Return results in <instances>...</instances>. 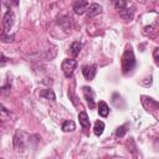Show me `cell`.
I'll return each instance as SVG.
<instances>
[{
  "mask_svg": "<svg viewBox=\"0 0 159 159\" xmlns=\"http://www.w3.org/2000/svg\"><path fill=\"white\" fill-rule=\"evenodd\" d=\"M114 6L117 10H122L127 6V0H114Z\"/></svg>",
  "mask_w": 159,
  "mask_h": 159,
  "instance_id": "cell-17",
  "label": "cell"
},
{
  "mask_svg": "<svg viewBox=\"0 0 159 159\" xmlns=\"http://www.w3.org/2000/svg\"><path fill=\"white\" fill-rule=\"evenodd\" d=\"M102 12V6L98 5V4H91L89 7L87 9V17L91 19V17H94L97 15H99Z\"/></svg>",
  "mask_w": 159,
  "mask_h": 159,
  "instance_id": "cell-8",
  "label": "cell"
},
{
  "mask_svg": "<svg viewBox=\"0 0 159 159\" xmlns=\"http://www.w3.org/2000/svg\"><path fill=\"white\" fill-rule=\"evenodd\" d=\"M14 148L16 152H22L25 149V140H24V133L17 130L14 137Z\"/></svg>",
  "mask_w": 159,
  "mask_h": 159,
  "instance_id": "cell-4",
  "label": "cell"
},
{
  "mask_svg": "<svg viewBox=\"0 0 159 159\" xmlns=\"http://www.w3.org/2000/svg\"><path fill=\"white\" fill-rule=\"evenodd\" d=\"M153 57H154V60H155V63L159 65V47L154 50V52H153Z\"/></svg>",
  "mask_w": 159,
  "mask_h": 159,
  "instance_id": "cell-19",
  "label": "cell"
},
{
  "mask_svg": "<svg viewBox=\"0 0 159 159\" xmlns=\"http://www.w3.org/2000/svg\"><path fill=\"white\" fill-rule=\"evenodd\" d=\"M103 130H104V123H103L102 120H97V122L94 123V128H93L94 134H96L97 137H99V135H102Z\"/></svg>",
  "mask_w": 159,
  "mask_h": 159,
  "instance_id": "cell-14",
  "label": "cell"
},
{
  "mask_svg": "<svg viewBox=\"0 0 159 159\" xmlns=\"http://www.w3.org/2000/svg\"><path fill=\"white\" fill-rule=\"evenodd\" d=\"M96 72H97L96 65H86V66L82 67V73H83L84 78L88 80V81H92L94 78Z\"/></svg>",
  "mask_w": 159,
  "mask_h": 159,
  "instance_id": "cell-5",
  "label": "cell"
},
{
  "mask_svg": "<svg viewBox=\"0 0 159 159\" xmlns=\"http://www.w3.org/2000/svg\"><path fill=\"white\" fill-rule=\"evenodd\" d=\"M76 129V124L73 120H65L62 123V130L63 132H73Z\"/></svg>",
  "mask_w": 159,
  "mask_h": 159,
  "instance_id": "cell-13",
  "label": "cell"
},
{
  "mask_svg": "<svg viewBox=\"0 0 159 159\" xmlns=\"http://www.w3.org/2000/svg\"><path fill=\"white\" fill-rule=\"evenodd\" d=\"M158 25H159V20H158Z\"/></svg>",
  "mask_w": 159,
  "mask_h": 159,
  "instance_id": "cell-23",
  "label": "cell"
},
{
  "mask_svg": "<svg viewBox=\"0 0 159 159\" xmlns=\"http://www.w3.org/2000/svg\"><path fill=\"white\" fill-rule=\"evenodd\" d=\"M88 6V0H77L73 5V10L77 15H82L84 11H87Z\"/></svg>",
  "mask_w": 159,
  "mask_h": 159,
  "instance_id": "cell-7",
  "label": "cell"
},
{
  "mask_svg": "<svg viewBox=\"0 0 159 159\" xmlns=\"http://www.w3.org/2000/svg\"><path fill=\"white\" fill-rule=\"evenodd\" d=\"M11 2H12L14 5H16V6L19 5V0H11Z\"/></svg>",
  "mask_w": 159,
  "mask_h": 159,
  "instance_id": "cell-22",
  "label": "cell"
},
{
  "mask_svg": "<svg viewBox=\"0 0 159 159\" xmlns=\"http://www.w3.org/2000/svg\"><path fill=\"white\" fill-rule=\"evenodd\" d=\"M14 21H15V14H14L11 10L6 11V12H5V15H4V17H2L4 32H7V31L11 29V26L14 25Z\"/></svg>",
  "mask_w": 159,
  "mask_h": 159,
  "instance_id": "cell-3",
  "label": "cell"
},
{
  "mask_svg": "<svg viewBox=\"0 0 159 159\" xmlns=\"http://www.w3.org/2000/svg\"><path fill=\"white\" fill-rule=\"evenodd\" d=\"M119 15H120L124 20H127V21H129V20L133 19V11H132L130 9H127V7L119 10Z\"/></svg>",
  "mask_w": 159,
  "mask_h": 159,
  "instance_id": "cell-15",
  "label": "cell"
},
{
  "mask_svg": "<svg viewBox=\"0 0 159 159\" xmlns=\"http://www.w3.org/2000/svg\"><path fill=\"white\" fill-rule=\"evenodd\" d=\"M70 50H71L72 56H77V55L81 52V50H82V43H81L80 41H73V42L71 43Z\"/></svg>",
  "mask_w": 159,
  "mask_h": 159,
  "instance_id": "cell-11",
  "label": "cell"
},
{
  "mask_svg": "<svg viewBox=\"0 0 159 159\" xmlns=\"http://www.w3.org/2000/svg\"><path fill=\"white\" fill-rule=\"evenodd\" d=\"M109 113V107L104 101H99L98 103V114L101 117H107Z\"/></svg>",
  "mask_w": 159,
  "mask_h": 159,
  "instance_id": "cell-9",
  "label": "cell"
},
{
  "mask_svg": "<svg viewBox=\"0 0 159 159\" xmlns=\"http://www.w3.org/2000/svg\"><path fill=\"white\" fill-rule=\"evenodd\" d=\"M5 62H6V57H5V55H4V53H1V66H4V65H5Z\"/></svg>",
  "mask_w": 159,
  "mask_h": 159,
  "instance_id": "cell-21",
  "label": "cell"
},
{
  "mask_svg": "<svg viewBox=\"0 0 159 159\" xmlns=\"http://www.w3.org/2000/svg\"><path fill=\"white\" fill-rule=\"evenodd\" d=\"M77 61L73 60V58H66L62 61V71H63V75L66 77H71L75 72V70L77 68Z\"/></svg>",
  "mask_w": 159,
  "mask_h": 159,
  "instance_id": "cell-2",
  "label": "cell"
},
{
  "mask_svg": "<svg viewBox=\"0 0 159 159\" xmlns=\"http://www.w3.org/2000/svg\"><path fill=\"white\" fill-rule=\"evenodd\" d=\"M135 66V57L134 53L132 51V48H127L122 56V71L123 73H128L130 72Z\"/></svg>",
  "mask_w": 159,
  "mask_h": 159,
  "instance_id": "cell-1",
  "label": "cell"
},
{
  "mask_svg": "<svg viewBox=\"0 0 159 159\" xmlns=\"http://www.w3.org/2000/svg\"><path fill=\"white\" fill-rule=\"evenodd\" d=\"M78 119H80V124L83 128H88L89 127V118H88V114L84 111L78 113Z\"/></svg>",
  "mask_w": 159,
  "mask_h": 159,
  "instance_id": "cell-10",
  "label": "cell"
},
{
  "mask_svg": "<svg viewBox=\"0 0 159 159\" xmlns=\"http://www.w3.org/2000/svg\"><path fill=\"white\" fill-rule=\"evenodd\" d=\"M40 97H42L45 99H50V101H55V98H56L55 92L52 89H42V91H40Z\"/></svg>",
  "mask_w": 159,
  "mask_h": 159,
  "instance_id": "cell-12",
  "label": "cell"
},
{
  "mask_svg": "<svg viewBox=\"0 0 159 159\" xmlns=\"http://www.w3.org/2000/svg\"><path fill=\"white\" fill-rule=\"evenodd\" d=\"M14 40V35H6V32H1V41L4 42V43H6V42H11Z\"/></svg>",
  "mask_w": 159,
  "mask_h": 159,
  "instance_id": "cell-18",
  "label": "cell"
},
{
  "mask_svg": "<svg viewBox=\"0 0 159 159\" xmlns=\"http://www.w3.org/2000/svg\"><path fill=\"white\" fill-rule=\"evenodd\" d=\"M10 87H11V84H10V83H7L6 86H4V87H2V94H5V96H6V94H7V92H9V89H10Z\"/></svg>",
  "mask_w": 159,
  "mask_h": 159,
  "instance_id": "cell-20",
  "label": "cell"
},
{
  "mask_svg": "<svg viewBox=\"0 0 159 159\" xmlns=\"http://www.w3.org/2000/svg\"><path fill=\"white\" fill-rule=\"evenodd\" d=\"M127 128H128V124H124V125H120V127H118L117 128V130H116V135L117 137H123L125 133H127Z\"/></svg>",
  "mask_w": 159,
  "mask_h": 159,
  "instance_id": "cell-16",
  "label": "cell"
},
{
  "mask_svg": "<svg viewBox=\"0 0 159 159\" xmlns=\"http://www.w3.org/2000/svg\"><path fill=\"white\" fill-rule=\"evenodd\" d=\"M82 89H83V94H84V98H86V101H87V104L89 106L91 109H93L94 106H96V103H94V93H93L92 88L84 86Z\"/></svg>",
  "mask_w": 159,
  "mask_h": 159,
  "instance_id": "cell-6",
  "label": "cell"
}]
</instances>
